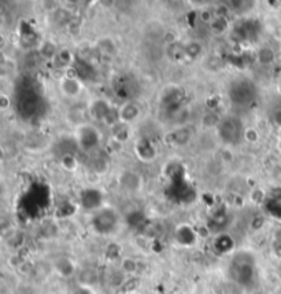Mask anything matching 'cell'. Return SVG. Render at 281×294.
<instances>
[{
	"mask_svg": "<svg viewBox=\"0 0 281 294\" xmlns=\"http://www.w3.org/2000/svg\"><path fill=\"white\" fill-rule=\"evenodd\" d=\"M277 91H279V95L281 96V83L279 84V87H277Z\"/></svg>",
	"mask_w": 281,
	"mask_h": 294,
	"instance_id": "3",
	"label": "cell"
},
{
	"mask_svg": "<svg viewBox=\"0 0 281 294\" xmlns=\"http://www.w3.org/2000/svg\"><path fill=\"white\" fill-rule=\"evenodd\" d=\"M244 139L248 140V142H257V140H258V132H257V129H254V128H248V129H246V132H244Z\"/></svg>",
	"mask_w": 281,
	"mask_h": 294,
	"instance_id": "2",
	"label": "cell"
},
{
	"mask_svg": "<svg viewBox=\"0 0 281 294\" xmlns=\"http://www.w3.org/2000/svg\"><path fill=\"white\" fill-rule=\"evenodd\" d=\"M61 89L63 91V94L70 98H76L80 95L83 85L78 81L77 78L73 77H65L61 81Z\"/></svg>",
	"mask_w": 281,
	"mask_h": 294,
	"instance_id": "1",
	"label": "cell"
}]
</instances>
